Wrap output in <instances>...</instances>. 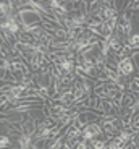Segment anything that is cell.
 <instances>
[{"instance_id":"obj_2","label":"cell","mask_w":139,"mask_h":149,"mask_svg":"<svg viewBox=\"0 0 139 149\" xmlns=\"http://www.w3.org/2000/svg\"><path fill=\"white\" fill-rule=\"evenodd\" d=\"M118 73L124 78H129L133 73H134V65H133V58L131 57H124L118 62V67H117Z\"/></svg>"},{"instance_id":"obj_1","label":"cell","mask_w":139,"mask_h":149,"mask_svg":"<svg viewBox=\"0 0 139 149\" xmlns=\"http://www.w3.org/2000/svg\"><path fill=\"white\" fill-rule=\"evenodd\" d=\"M102 134H104V130H102L100 122H91L83 128V138L86 139V141L92 143L94 139L100 138Z\"/></svg>"},{"instance_id":"obj_3","label":"cell","mask_w":139,"mask_h":149,"mask_svg":"<svg viewBox=\"0 0 139 149\" xmlns=\"http://www.w3.org/2000/svg\"><path fill=\"white\" fill-rule=\"evenodd\" d=\"M128 44L131 45V47H134V49H138V50H139V33H133V34H129V37H128Z\"/></svg>"},{"instance_id":"obj_4","label":"cell","mask_w":139,"mask_h":149,"mask_svg":"<svg viewBox=\"0 0 139 149\" xmlns=\"http://www.w3.org/2000/svg\"><path fill=\"white\" fill-rule=\"evenodd\" d=\"M5 148H11V139H10V136H5V134H2V149H5Z\"/></svg>"}]
</instances>
